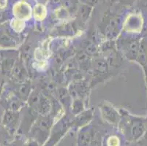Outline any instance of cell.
<instances>
[{"label": "cell", "instance_id": "obj_3", "mask_svg": "<svg viewBox=\"0 0 147 146\" xmlns=\"http://www.w3.org/2000/svg\"><path fill=\"white\" fill-rule=\"evenodd\" d=\"M11 26L16 32H20L24 28V22L22 20H19L16 18V19L13 20L12 21Z\"/></svg>", "mask_w": 147, "mask_h": 146}, {"label": "cell", "instance_id": "obj_1", "mask_svg": "<svg viewBox=\"0 0 147 146\" xmlns=\"http://www.w3.org/2000/svg\"><path fill=\"white\" fill-rule=\"evenodd\" d=\"M13 13L17 19L27 20L31 17V8L26 2H21L16 4L13 7Z\"/></svg>", "mask_w": 147, "mask_h": 146}, {"label": "cell", "instance_id": "obj_5", "mask_svg": "<svg viewBox=\"0 0 147 146\" xmlns=\"http://www.w3.org/2000/svg\"><path fill=\"white\" fill-rule=\"evenodd\" d=\"M7 5V0H0V8H4Z\"/></svg>", "mask_w": 147, "mask_h": 146}, {"label": "cell", "instance_id": "obj_2", "mask_svg": "<svg viewBox=\"0 0 147 146\" xmlns=\"http://www.w3.org/2000/svg\"><path fill=\"white\" fill-rule=\"evenodd\" d=\"M46 15V9L42 5H36L34 8V18L37 21H42L45 18Z\"/></svg>", "mask_w": 147, "mask_h": 146}, {"label": "cell", "instance_id": "obj_4", "mask_svg": "<svg viewBox=\"0 0 147 146\" xmlns=\"http://www.w3.org/2000/svg\"><path fill=\"white\" fill-rule=\"evenodd\" d=\"M107 144H108V146H119L120 142L117 137L112 136L109 137L107 141Z\"/></svg>", "mask_w": 147, "mask_h": 146}]
</instances>
